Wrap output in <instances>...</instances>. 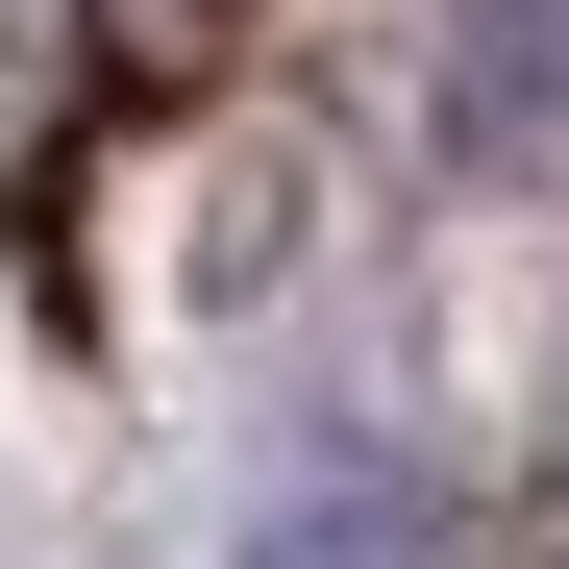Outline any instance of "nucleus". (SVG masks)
Masks as SVG:
<instances>
[{
	"instance_id": "f03ea898",
	"label": "nucleus",
	"mask_w": 569,
	"mask_h": 569,
	"mask_svg": "<svg viewBox=\"0 0 569 569\" xmlns=\"http://www.w3.org/2000/svg\"><path fill=\"white\" fill-rule=\"evenodd\" d=\"M248 569H446V496H421L397 446H298L248 496Z\"/></svg>"
},
{
	"instance_id": "f257e3e1",
	"label": "nucleus",
	"mask_w": 569,
	"mask_h": 569,
	"mask_svg": "<svg viewBox=\"0 0 569 569\" xmlns=\"http://www.w3.org/2000/svg\"><path fill=\"white\" fill-rule=\"evenodd\" d=\"M421 149L470 173V199L569 173V0H446L421 26Z\"/></svg>"
},
{
	"instance_id": "7ed1b4c3",
	"label": "nucleus",
	"mask_w": 569,
	"mask_h": 569,
	"mask_svg": "<svg viewBox=\"0 0 569 569\" xmlns=\"http://www.w3.org/2000/svg\"><path fill=\"white\" fill-rule=\"evenodd\" d=\"M223 26H248V0H100V74H124V100H199Z\"/></svg>"
}]
</instances>
